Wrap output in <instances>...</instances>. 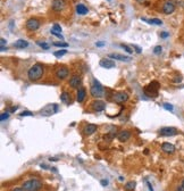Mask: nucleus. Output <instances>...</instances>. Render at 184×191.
I'll list each match as a JSON object with an SVG mask.
<instances>
[{
	"label": "nucleus",
	"mask_w": 184,
	"mask_h": 191,
	"mask_svg": "<svg viewBox=\"0 0 184 191\" xmlns=\"http://www.w3.org/2000/svg\"><path fill=\"white\" fill-rule=\"evenodd\" d=\"M43 73H44L43 65L40 63H37L30 67V70L27 72V78L30 81L35 82V81H39L43 76Z\"/></svg>",
	"instance_id": "obj_1"
},
{
	"label": "nucleus",
	"mask_w": 184,
	"mask_h": 191,
	"mask_svg": "<svg viewBox=\"0 0 184 191\" xmlns=\"http://www.w3.org/2000/svg\"><path fill=\"white\" fill-rule=\"evenodd\" d=\"M90 93L95 98H101L104 97V87L101 85V83L98 80H92V84H91V89H90Z\"/></svg>",
	"instance_id": "obj_2"
},
{
	"label": "nucleus",
	"mask_w": 184,
	"mask_h": 191,
	"mask_svg": "<svg viewBox=\"0 0 184 191\" xmlns=\"http://www.w3.org/2000/svg\"><path fill=\"white\" fill-rule=\"evenodd\" d=\"M22 187L25 191H38L42 188V182L37 179H32V180L25 181Z\"/></svg>",
	"instance_id": "obj_3"
},
{
	"label": "nucleus",
	"mask_w": 184,
	"mask_h": 191,
	"mask_svg": "<svg viewBox=\"0 0 184 191\" xmlns=\"http://www.w3.org/2000/svg\"><path fill=\"white\" fill-rule=\"evenodd\" d=\"M159 87H160L159 83H158L157 81H153V82H151L150 84H148V85L145 87L144 92H145V95H150V97H156L157 93H158Z\"/></svg>",
	"instance_id": "obj_4"
},
{
	"label": "nucleus",
	"mask_w": 184,
	"mask_h": 191,
	"mask_svg": "<svg viewBox=\"0 0 184 191\" xmlns=\"http://www.w3.org/2000/svg\"><path fill=\"white\" fill-rule=\"evenodd\" d=\"M26 29L29 30V31H37L39 27H40V21L38 19V18H29L27 21H26Z\"/></svg>",
	"instance_id": "obj_5"
},
{
	"label": "nucleus",
	"mask_w": 184,
	"mask_h": 191,
	"mask_svg": "<svg viewBox=\"0 0 184 191\" xmlns=\"http://www.w3.org/2000/svg\"><path fill=\"white\" fill-rule=\"evenodd\" d=\"M178 133L177 129L175 127H172V126H165V127H161L159 130V134L163 135V136H174Z\"/></svg>",
	"instance_id": "obj_6"
},
{
	"label": "nucleus",
	"mask_w": 184,
	"mask_h": 191,
	"mask_svg": "<svg viewBox=\"0 0 184 191\" xmlns=\"http://www.w3.org/2000/svg\"><path fill=\"white\" fill-rule=\"evenodd\" d=\"M57 111H58V105H56V103H50V105H47L44 108H42V111H41V115L48 116V115L56 114Z\"/></svg>",
	"instance_id": "obj_7"
},
{
	"label": "nucleus",
	"mask_w": 184,
	"mask_h": 191,
	"mask_svg": "<svg viewBox=\"0 0 184 191\" xmlns=\"http://www.w3.org/2000/svg\"><path fill=\"white\" fill-rule=\"evenodd\" d=\"M55 75H56V78L58 80H65L69 75V71L65 66H59L58 68H56V71H55Z\"/></svg>",
	"instance_id": "obj_8"
},
{
	"label": "nucleus",
	"mask_w": 184,
	"mask_h": 191,
	"mask_svg": "<svg viewBox=\"0 0 184 191\" xmlns=\"http://www.w3.org/2000/svg\"><path fill=\"white\" fill-rule=\"evenodd\" d=\"M175 10V2L169 0V1H166L164 5H163V13L165 15H170L173 14Z\"/></svg>",
	"instance_id": "obj_9"
},
{
	"label": "nucleus",
	"mask_w": 184,
	"mask_h": 191,
	"mask_svg": "<svg viewBox=\"0 0 184 191\" xmlns=\"http://www.w3.org/2000/svg\"><path fill=\"white\" fill-rule=\"evenodd\" d=\"M67 6V2L65 0H52L51 4V8L55 11H63Z\"/></svg>",
	"instance_id": "obj_10"
},
{
	"label": "nucleus",
	"mask_w": 184,
	"mask_h": 191,
	"mask_svg": "<svg viewBox=\"0 0 184 191\" xmlns=\"http://www.w3.org/2000/svg\"><path fill=\"white\" fill-rule=\"evenodd\" d=\"M128 100V95L124 91H118L114 95V101L116 103H124Z\"/></svg>",
	"instance_id": "obj_11"
},
{
	"label": "nucleus",
	"mask_w": 184,
	"mask_h": 191,
	"mask_svg": "<svg viewBox=\"0 0 184 191\" xmlns=\"http://www.w3.org/2000/svg\"><path fill=\"white\" fill-rule=\"evenodd\" d=\"M81 84H82V79L80 75H73L69 80V85L73 89H80L79 87H81Z\"/></svg>",
	"instance_id": "obj_12"
},
{
	"label": "nucleus",
	"mask_w": 184,
	"mask_h": 191,
	"mask_svg": "<svg viewBox=\"0 0 184 191\" xmlns=\"http://www.w3.org/2000/svg\"><path fill=\"white\" fill-rule=\"evenodd\" d=\"M97 125L96 124H87L85 126L83 127V134L84 135H91L93 134L95 132H97Z\"/></svg>",
	"instance_id": "obj_13"
},
{
	"label": "nucleus",
	"mask_w": 184,
	"mask_h": 191,
	"mask_svg": "<svg viewBox=\"0 0 184 191\" xmlns=\"http://www.w3.org/2000/svg\"><path fill=\"white\" fill-rule=\"evenodd\" d=\"M91 106H92L95 111H102L106 108V103L101 101V100H96V101H93L91 103Z\"/></svg>",
	"instance_id": "obj_14"
},
{
	"label": "nucleus",
	"mask_w": 184,
	"mask_h": 191,
	"mask_svg": "<svg viewBox=\"0 0 184 191\" xmlns=\"http://www.w3.org/2000/svg\"><path fill=\"white\" fill-rule=\"evenodd\" d=\"M99 64H100V66H101V67H104V68H107V70L114 68V67L116 66V65H115V62H112V59H106V58L101 59Z\"/></svg>",
	"instance_id": "obj_15"
},
{
	"label": "nucleus",
	"mask_w": 184,
	"mask_h": 191,
	"mask_svg": "<svg viewBox=\"0 0 184 191\" xmlns=\"http://www.w3.org/2000/svg\"><path fill=\"white\" fill-rule=\"evenodd\" d=\"M161 150L164 151V152H166V154H174L175 152V147L172 143L165 142L161 144Z\"/></svg>",
	"instance_id": "obj_16"
},
{
	"label": "nucleus",
	"mask_w": 184,
	"mask_h": 191,
	"mask_svg": "<svg viewBox=\"0 0 184 191\" xmlns=\"http://www.w3.org/2000/svg\"><path fill=\"white\" fill-rule=\"evenodd\" d=\"M131 138V132L127 131V130H124V131H120L118 135H117V139L122 141V142H124V141H127L128 139Z\"/></svg>",
	"instance_id": "obj_17"
},
{
	"label": "nucleus",
	"mask_w": 184,
	"mask_h": 191,
	"mask_svg": "<svg viewBox=\"0 0 184 191\" xmlns=\"http://www.w3.org/2000/svg\"><path fill=\"white\" fill-rule=\"evenodd\" d=\"M85 95H87V91H85V88L80 87L79 91H77V95H76V100L79 103H83L84 99H85Z\"/></svg>",
	"instance_id": "obj_18"
},
{
	"label": "nucleus",
	"mask_w": 184,
	"mask_h": 191,
	"mask_svg": "<svg viewBox=\"0 0 184 191\" xmlns=\"http://www.w3.org/2000/svg\"><path fill=\"white\" fill-rule=\"evenodd\" d=\"M109 58L118 59V60H122V62H130V60H131V57L120 55V54H109Z\"/></svg>",
	"instance_id": "obj_19"
},
{
	"label": "nucleus",
	"mask_w": 184,
	"mask_h": 191,
	"mask_svg": "<svg viewBox=\"0 0 184 191\" xmlns=\"http://www.w3.org/2000/svg\"><path fill=\"white\" fill-rule=\"evenodd\" d=\"M60 100L63 101L64 103L66 105H69V103H72V98H71V93H68V92H66L64 91L62 95H60Z\"/></svg>",
	"instance_id": "obj_20"
},
{
	"label": "nucleus",
	"mask_w": 184,
	"mask_h": 191,
	"mask_svg": "<svg viewBox=\"0 0 184 191\" xmlns=\"http://www.w3.org/2000/svg\"><path fill=\"white\" fill-rule=\"evenodd\" d=\"M14 47L17 48V49H24V48L29 47V42H27L26 40L19 39L14 43Z\"/></svg>",
	"instance_id": "obj_21"
},
{
	"label": "nucleus",
	"mask_w": 184,
	"mask_h": 191,
	"mask_svg": "<svg viewBox=\"0 0 184 191\" xmlns=\"http://www.w3.org/2000/svg\"><path fill=\"white\" fill-rule=\"evenodd\" d=\"M89 9L87 6H84L83 4H79V5H76V13L79 14V15H85V14H88Z\"/></svg>",
	"instance_id": "obj_22"
},
{
	"label": "nucleus",
	"mask_w": 184,
	"mask_h": 191,
	"mask_svg": "<svg viewBox=\"0 0 184 191\" xmlns=\"http://www.w3.org/2000/svg\"><path fill=\"white\" fill-rule=\"evenodd\" d=\"M143 21L148 22L149 24H152V25H161L163 24V21L159 19V18H151V19H147V18H142Z\"/></svg>",
	"instance_id": "obj_23"
},
{
	"label": "nucleus",
	"mask_w": 184,
	"mask_h": 191,
	"mask_svg": "<svg viewBox=\"0 0 184 191\" xmlns=\"http://www.w3.org/2000/svg\"><path fill=\"white\" fill-rule=\"evenodd\" d=\"M135 185H136V183L134 182V181H130V182H127L126 184H125V190H127V191L134 190Z\"/></svg>",
	"instance_id": "obj_24"
},
{
	"label": "nucleus",
	"mask_w": 184,
	"mask_h": 191,
	"mask_svg": "<svg viewBox=\"0 0 184 191\" xmlns=\"http://www.w3.org/2000/svg\"><path fill=\"white\" fill-rule=\"evenodd\" d=\"M120 47L123 48V49H124V50H125L126 52H128V54H132V52H133V50H132V48H131V47H128L127 45H124V43H120Z\"/></svg>",
	"instance_id": "obj_25"
},
{
	"label": "nucleus",
	"mask_w": 184,
	"mask_h": 191,
	"mask_svg": "<svg viewBox=\"0 0 184 191\" xmlns=\"http://www.w3.org/2000/svg\"><path fill=\"white\" fill-rule=\"evenodd\" d=\"M161 51H163V47L161 46H156V47L153 48V54L155 55H160Z\"/></svg>",
	"instance_id": "obj_26"
},
{
	"label": "nucleus",
	"mask_w": 184,
	"mask_h": 191,
	"mask_svg": "<svg viewBox=\"0 0 184 191\" xmlns=\"http://www.w3.org/2000/svg\"><path fill=\"white\" fill-rule=\"evenodd\" d=\"M66 52H67V50H58V51L54 52V55H55V57H62V56L66 55Z\"/></svg>",
	"instance_id": "obj_27"
},
{
	"label": "nucleus",
	"mask_w": 184,
	"mask_h": 191,
	"mask_svg": "<svg viewBox=\"0 0 184 191\" xmlns=\"http://www.w3.org/2000/svg\"><path fill=\"white\" fill-rule=\"evenodd\" d=\"M163 107L166 109V111H174V107H173V105H170V103H164L163 105Z\"/></svg>",
	"instance_id": "obj_28"
},
{
	"label": "nucleus",
	"mask_w": 184,
	"mask_h": 191,
	"mask_svg": "<svg viewBox=\"0 0 184 191\" xmlns=\"http://www.w3.org/2000/svg\"><path fill=\"white\" fill-rule=\"evenodd\" d=\"M54 46H55V47H59V48H67L68 47V45L65 43V42H55Z\"/></svg>",
	"instance_id": "obj_29"
},
{
	"label": "nucleus",
	"mask_w": 184,
	"mask_h": 191,
	"mask_svg": "<svg viewBox=\"0 0 184 191\" xmlns=\"http://www.w3.org/2000/svg\"><path fill=\"white\" fill-rule=\"evenodd\" d=\"M37 43H38V46H40L41 48H43V49H46V50H47V49H49V45H48V43H46V42H41V41H38Z\"/></svg>",
	"instance_id": "obj_30"
},
{
	"label": "nucleus",
	"mask_w": 184,
	"mask_h": 191,
	"mask_svg": "<svg viewBox=\"0 0 184 191\" xmlns=\"http://www.w3.org/2000/svg\"><path fill=\"white\" fill-rule=\"evenodd\" d=\"M52 31L55 32H62V27H60V25L59 24H54V26H52Z\"/></svg>",
	"instance_id": "obj_31"
},
{
	"label": "nucleus",
	"mask_w": 184,
	"mask_h": 191,
	"mask_svg": "<svg viewBox=\"0 0 184 191\" xmlns=\"http://www.w3.org/2000/svg\"><path fill=\"white\" fill-rule=\"evenodd\" d=\"M8 117H9V113H8V111H6V113H2V114H1L0 119H1V122H4L5 119H7Z\"/></svg>",
	"instance_id": "obj_32"
},
{
	"label": "nucleus",
	"mask_w": 184,
	"mask_h": 191,
	"mask_svg": "<svg viewBox=\"0 0 184 191\" xmlns=\"http://www.w3.org/2000/svg\"><path fill=\"white\" fill-rule=\"evenodd\" d=\"M52 35H55V37H57V38H59L60 40H64V37L62 35V33H58V32H55V31H51L50 32Z\"/></svg>",
	"instance_id": "obj_33"
},
{
	"label": "nucleus",
	"mask_w": 184,
	"mask_h": 191,
	"mask_svg": "<svg viewBox=\"0 0 184 191\" xmlns=\"http://www.w3.org/2000/svg\"><path fill=\"white\" fill-rule=\"evenodd\" d=\"M21 116H33V113L32 111H22L21 113Z\"/></svg>",
	"instance_id": "obj_34"
},
{
	"label": "nucleus",
	"mask_w": 184,
	"mask_h": 191,
	"mask_svg": "<svg viewBox=\"0 0 184 191\" xmlns=\"http://www.w3.org/2000/svg\"><path fill=\"white\" fill-rule=\"evenodd\" d=\"M144 182L147 183V185H148V189H149V191H153V188H152L151 183L149 182V181H148V180H147V179H145V180H144Z\"/></svg>",
	"instance_id": "obj_35"
},
{
	"label": "nucleus",
	"mask_w": 184,
	"mask_h": 191,
	"mask_svg": "<svg viewBox=\"0 0 184 191\" xmlns=\"http://www.w3.org/2000/svg\"><path fill=\"white\" fill-rule=\"evenodd\" d=\"M0 43H1V47H5V45H7V40L4 39V38H1V40H0Z\"/></svg>",
	"instance_id": "obj_36"
},
{
	"label": "nucleus",
	"mask_w": 184,
	"mask_h": 191,
	"mask_svg": "<svg viewBox=\"0 0 184 191\" xmlns=\"http://www.w3.org/2000/svg\"><path fill=\"white\" fill-rule=\"evenodd\" d=\"M168 35H169V33H168V32H163V33L160 34V37H161V38H164V39H165V38H167Z\"/></svg>",
	"instance_id": "obj_37"
},
{
	"label": "nucleus",
	"mask_w": 184,
	"mask_h": 191,
	"mask_svg": "<svg viewBox=\"0 0 184 191\" xmlns=\"http://www.w3.org/2000/svg\"><path fill=\"white\" fill-rule=\"evenodd\" d=\"M133 48L135 49V51L137 52V54H141V51H142V49H141V48H139L137 46H133Z\"/></svg>",
	"instance_id": "obj_38"
},
{
	"label": "nucleus",
	"mask_w": 184,
	"mask_h": 191,
	"mask_svg": "<svg viewBox=\"0 0 184 191\" xmlns=\"http://www.w3.org/2000/svg\"><path fill=\"white\" fill-rule=\"evenodd\" d=\"M175 191H184V187L181 184V185H178L177 188H176V190Z\"/></svg>",
	"instance_id": "obj_39"
},
{
	"label": "nucleus",
	"mask_w": 184,
	"mask_h": 191,
	"mask_svg": "<svg viewBox=\"0 0 184 191\" xmlns=\"http://www.w3.org/2000/svg\"><path fill=\"white\" fill-rule=\"evenodd\" d=\"M101 185H102V187H106V185H108V181H107V180H101Z\"/></svg>",
	"instance_id": "obj_40"
},
{
	"label": "nucleus",
	"mask_w": 184,
	"mask_h": 191,
	"mask_svg": "<svg viewBox=\"0 0 184 191\" xmlns=\"http://www.w3.org/2000/svg\"><path fill=\"white\" fill-rule=\"evenodd\" d=\"M17 108H18L17 106H14V107H11V108L9 109V111H10V113H14V111H17Z\"/></svg>",
	"instance_id": "obj_41"
},
{
	"label": "nucleus",
	"mask_w": 184,
	"mask_h": 191,
	"mask_svg": "<svg viewBox=\"0 0 184 191\" xmlns=\"http://www.w3.org/2000/svg\"><path fill=\"white\" fill-rule=\"evenodd\" d=\"M96 46L97 47H102V46H105V42H97Z\"/></svg>",
	"instance_id": "obj_42"
},
{
	"label": "nucleus",
	"mask_w": 184,
	"mask_h": 191,
	"mask_svg": "<svg viewBox=\"0 0 184 191\" xmlns=\"http://www.w3.org/2000/svg\"><path fill=\"white\" fill-rule=\"evenodd\" d=\"M40 166H41V168H44V169H48V168H50V167H48L47 165H44V164H41Z\"/></svg>",
	"instance_id": "obj_43"
},
{
	"label": "nucleus",
	"mask_w": 184,
	"mask_h": 191,
	"mask_svg": "<svg viewBox=\"0 0 184 191\" xmlns=\"http://www.w3.org/2000/svg\"><path fill=\"white\" fill-rule=\"evenodd\" d=\"M13 191H25V190L23 189V188H15Z\"/></svg>",
	"instance_id": "obj_44"
},
{
	"label": "nucleus",
	"mask_w": 184,
	"mask_h": 191,
	"mask_svg": "<svg viewBox=\"0 0 184 191\" xmlns=\"http://www.w3.org/2000/svg\"><path fill=\"white\" fill-rule=\"evenodd\" d=\"M181 80H182V78H180V76H178V79H174V82H180Z\"/></svg>",
	"instance_id": "obj_45"
},
{
	"label": "nucleus",
	"mask_w": 184,
	"mask_h": 191,
	"mask_svg": "<svg viewBox=\"0 0 184 191\" xmlns=\"http://www.w3.org/2000/svg\"><path fill=\"white\" fill-rule=\"evenodd\" d=\"M136 1H137L139 4H144V2H145V0H136Z\"/></svg>",
	"instance_id": "obj_46"
},
{
	"label": "nucleus",
	"mask_w": 184,
	"mask_h": 191,
	"mask_svg": "<svg viewBox=\"0 0 184 191\" xmlns=\"http://www.w3.org/2000/svg\"><path fill=\"white\" fill-rule=\"evenodd\" d=\"M0 49H1V51H6V50H7V48L6 47H1Z\"/></svg>",
	"instance_id": "obj_47"
},
{
	"label": "nucleus",
	"mask_w": 184,
	"mask_h": 191,
	"mask_svg": "<svg viewBox=\"0 0 184 191\" xmlns=\"http://www.w3.org/2000/svg\"><path fill=\"white\" fill-rule=\"evenodd\" d=\"M51 169H52V171H54V172H56V173H57V169H56V167H51Z\"/></svg>",
	"instance_id": "obj_48"
},
{
	"label": "nucleus",
	"mask_w": 184,
	"mask_h": 191,
	"mask_svg": "<svg viewBox=\"0 0 184 191\" xmlns=\"http://www.w3.org/2000/svg\"><path fill=\"white\" fill-rule=\"evenodd\" d=\"M50 160H52V162H56L57 158H50Z\"/></svg>",
	"instance_id": "obj_49"
},
{
	"label": "nucleus",
	"mask_w": 184,
	"mask_h": 191,
	"mask_svg": "<svg viewBox=\"0 0 184 191\" xmlns=\"http://www.w3.org/2000/svg\"><path fill=\"white\" fill-rule=\"evenodd\" d=\"M181 184H182V185H183V187H184V180H183V181H182V183H181Z\"/></svg>",
	"instance_id": "obj_50"
}]
</instances>
